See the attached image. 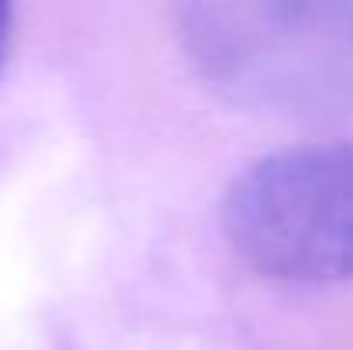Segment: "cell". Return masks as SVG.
I'll return each instance as SVG.
<instances>
[{
    "mask_svg": "<svg viewBox=\"0 0 353 350\" xmlns=\"http://www.w3.org/2000/svg\"><path fill=\"white\" fill-rule=\"evenodd\" d=\"M199 79L243 110L353 114V0H240L179 7Z\"/></svg>",
    "mask_w": 353,
    "mask_h": 350,
    "instance_id": "1",
    "label": "cell"
},
{
    "mask_svg": "<svg viewBox=\"0 0 353 350\" xmlns=\"http://www.w3.org/2000/svg\"><path fill=\"white\" fill-rule=\"evenodd\" d=\"M223 227L247 264L281 282L353 278V144H295L247 165Z\"/></svg>",
    "mask_w": 353,
    "mask_h": 350,
    "instance_id": "2",
    "label": "cell"
},
{
    "mask_svg": "<svg viewBox=\"0 0 353 350\" xmlns=\"http://www.w3.org/2000/svg\"><path fill=\"white\" fill-rule=\"evenodd\" d=\"M10 21H14V10H10L7 3H0V66H3L7 41H10Z\"/></svg>",
    "mask_w": 353,
    "mask_h": 350,
    "instance_id": "3",
    "label": "cell"
}]
</instances>
